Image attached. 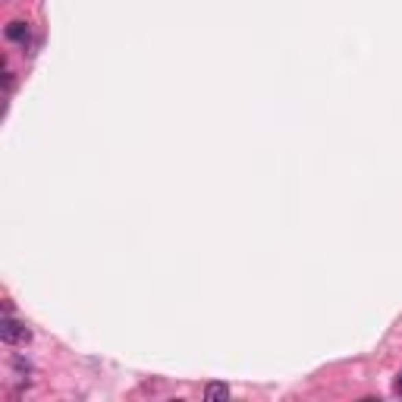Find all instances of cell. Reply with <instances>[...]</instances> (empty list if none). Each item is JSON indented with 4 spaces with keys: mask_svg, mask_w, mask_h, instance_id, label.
<instances>
[{
    "mask_svg": "<svg viewBox=\"0 0 402 402\" xmlns=\"http://www.w3.org/2000/svg\"><path fill=\"white\" fill-rule=\"evenodd\" d=\"M0 340H3L7 346H25L32 340V330L25 327L23 320H16L7 314V318L0 320Z\"/></svg>",
    "mask_w": 402,
    "mask_h": 402,
    "instance_id": "cell-1",
    "label": "cell"
},
{
    "mask_svg": "<svg viewBox=\"0 0 402 402\" xmlns=\"http://www.w3.org/2000/svg\"><path fill=\"white\" fill-rule=\"evenodd\" d=\"M7 41H29V23H23V19H13V23L7 25Z\"/></svg>",
    "mask_w": 402,
    "mask_h": 402,
    "instance_id": "cell-2",
    "label": "cell"
},
{
    "mask_svg": "<svg viewBox=\"0 0 402 402\" xmlns=\"http://www.w3.org/2000/svg\"><path fill=\"white\" fill-rule=\"evenodd\" d=\"M204 399L208 402L230 399V387H226V383H208V387H204Z\"/></svg>",
    "mask_w": 402,
    "mask_h": 402,
    "instance_id": "cell-3",
    "label": "cell"
},
{
    "mask_svg": "<svg viewBox=\"0 0 402 402\" xmlns=\"http://www.w3.org/2000/svg\"><path fill=\"white\" fill-rule=\"evenodd\" d=\"M396 393L402 396V371H399V377H396Z\"/></svg>",
    "mask_w": 402,
    "mask_h": 402,
    "instance_id": "cell-4",
    "label": "cell"
}]
</instances>
